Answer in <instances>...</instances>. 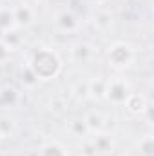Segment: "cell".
<instances>
[{"mask_svg":"<svg viewBox=\"0 0 154 156\" xmlns=\"http://www.w3.org/2000/svg\"><path fill=\"white\" fill-rule=\"evenodd\" d=\"M20 102V94L11 85L0 87V109H15Z\"/></svg>","mask_w":154,"mask_h":156,"instance_id":"9","label":"cell"},{"mask_svg":"<svg viewBox=\"0 0 154 156\" xmlns=\"http://www.w3.org/2000/svg\"><path fill=\"white\" fill-rule=\"evenodd\" d=\"M73 96L76 98V102H85V100H89V83H87V80L78 82L76 85L73 87Z\"/></svg>","mask_w":154,"mask_h":156,"instance_id":"21","label":"cell"},{"mask_svg":"<svg viewBox=\"0 0 154 156\" xmlns=\"http://www.w3.org/2000/svg\"><path fill=\"white\" fill-rule=\"evenodd\" d=\"M136 60V49L123 40H116L107 49V62L116 71H125L129 69Z\"/></svg>","mask_w":154,"mask_h":156,"instance_id":"2","label":"cell"},{"mask_svg":"<svg viewBox=\"0 0 154 156\" xmlns=\"http://www.w3.org/2000/svg\"><path fill=\"white\" fill-rule=\"evenodd\" d=\"M20 82H22V85L24 87H27V89H33V87H37L38 85V78L37 75L33 73V69L27 66V64H24L22 66V69H20Z\"/></svg>","mask_w":154,"mask_h":156,"instance_id":"16","label":"cell"},{"mask_svg":"<svg viewBox=\"0 0 154 156\" xmlns=\"http://www.w3.org/2000/svg\"><path fill=\"white\" fill-rule=\"evenodd\" d=\"M38 2H42V0H38Z\"/></svg>","mask_w":154,"mask_h":156,"instance_id":"25","label":"cell"},{"mask_svg":"<svg viewBox=\"0 0 154 156\" xmlns=\"http://www.w3.org/2000/svg\"><path fill=\"white\" fill-rule=\"evenodd\" d=\"M11 27H15L13 11H11V7H4V9H0V33L7 31Z\"/></svg>","mask_w":154,"mask_h":156,"instance_id":"20","label":"cell"},{"mask_svg":"<svg viewBox=\"0 0 154 156\" xmlns=\"http://www.w3.org/2000/svg\"><path fill=\"white\" fill-rule=\"evenodd\" d=\"M131 83L121 76H114L107 80V89H105V100L113 105H123L127 96L131 94Z\"/></svg>","mask_w":154,"mask_h":156,"instance_id":"3","label":"cell"},{"mask_svg":"<svg viewBox=\"0 0 154 156\" xmlns=\"http://www.w3.org/2000/svg\"><path fill=\"white\" fill-rule=\"evenodd\" d=\"M26 64L33 69V73L37 75L40 82H49V80L58 78V75L64 69L62 56L58 55V51L51 47H38L31 51Z\"/></svg>","mask_w":154,"mask_h":156,"instance_id":"1","label":"cell"},{"mask_svg":"<svg viewBox=\"0 0 154 156\" xmlns=\"http://www.w3.org/2000/svg\"><path fill=\"white\" fill-rule=\"evenodd\" d=\"M2 140H4V138H2V134H0V142H2Z\"/></svg>","mask_w":154,"mask_h":156,"instance_id":"24","label":"cell"},{"mask_svg":"<svg viewBox=\"0 0 154 156\" xmlns=\"http://www.w3.org/2000/svg\"><path fill=\"white\" fill-rule=\"evenodd\" d=\"M69 133H71L73 136L80 138V140H83V138L89 136V131H87V125H85L83 118H73V120L69 122Z\"/></svg>","mask_w":154,"mask_h":156,"instance_id":"17","label":"cell"},{"mask_svg":"<svg viewBox=\"0 0 154 156\" xmlns=\"http://www.w3.org/2000/svg\"><path fill=\"white\" fill-rule=\"evenodd\" d=\"M54 27L60 33H76L80 29V20L71 9H62L54 15Z\"/></svg>","mask_w":154,"mask_h":156,"instance_id":"6","label":"cell"},{"mask_svg":"<svg viewBox=\"0 0 154 156\" xmlns=\"http://www.w3.org/2000/svg\"><path fill=\"white\" fill-rule=\"evenodd\" d=\"M147 102H149L147 96H143L142 93H131L123 105H125L127 113H131L134 116H140V115H143V111L147 107Z\"/></svg>","mask_w":154,"mask_h":156,"instance_id":"8","label":"cell"},{"mask_svg":"<svg viewBox=\"0 0 154 156\" xmlns=\"http://www.w3.org/2000/svg\"><path fill=\"white\" fill-rule=\"evenodd\" d=\"M83 122L87 125L89 134H98V133L105 131V116L100 111H89L83 116Z\"/></svg>","mask_w":154,"mask_h":156,"instance_id":"10","label":"cell"},{"mask_svg":"<svg viewBox=\"0 0 154 156\" xmlns=\"http://www.w3.org/2000/svg\"><path fill=\"white\" fill-rule=\"evenodd\" d=\"M13 11V18H15V27L18 29H27L35 24V18H37V13L35 9L27 4V2H18L11 7Z\"/></svg>","mask_w":154,"mask_h":156,"instance_id":"4","label":"cell"},{"mask_svg":"<svg viewBox=\"0 0 154 156\" xmlns=\"http://www.w3.org/2000/svg\"><path fill=\"white\" fill-rule=\"evenodd\" d=\"M47 109H49L53 115L60 116V115H64V113L67 111V102H65V98H64V96H54V98H51V100H49Z\"/></svg>","mask_w":154,"mask_h":156,"instance_id":"19","label":"cell"},{"mask_svg":"<svg viewBox=\"0 0 154 156\" xmlns=\"http://www.w3.org/2000/svg\"><path fill=\"white\" fill-rule=\"evenodd\" d=\"M80 156H96V149L93 145V140L83 138L80 144Z\"/></svg>","mask_w":154,"mask_h":156,"instance_id":"22","label":"cell"},{"mask_svg":"<svg viewBox=\"0 0 154 156\" xmlns=\"http://www.w3.org/2000/svg\"><path fill=\"white\" fill-rule=\"evenodd\" d=\"M37 156H69L65 145L58 140H47L40 145V149L37 151Z\"/></svg>","mask_w":154,"mask_h":156,"instance_id":"11","label":"cell"},{"mask_svg":"<svg viewBox=\"0 0 154 156\" xmlns=\"http://www.w3.org/2000/svg\"><path fill=\"white\" fill-rule=\"evenodd\" d=\"M138 154L140 156H154V136L151 133L143 134L138 140Z\"/></svg>","mask_w":154,"mask_h":156,"instance_id":"15","label":"cell"},{"mask_svg":"<svg viewBox=\"0 0 154 156\" xmlns=\"http://www.w3.org/2000/svg\"><path fill=\"white\" fill-rule=\"evenodd\" d=\"M2 42L7 45V47H11L13 51H16L22 44H24V38H22V35H20V29L18 27H11V29H7V31H4L2 33Z\"/></svg>","mask_w":154,"mask_h":156,"instance_id":"14","label":"cell"},{"mask_svg":"<svg viewBox=\"0 0 154 156\" xmlns=\"http://www.w3.org/2000/svg\"><path fill=\"white\" fill-rule=\"evenodd\" d=\"M89 83V100L100 102L105 100V89H107V80L102 76H94L91 80H87Z\"/></svg>","mask_w":154,"mask_h":156,"instance_id":"12","label":"cell"},{"mask_svg":"<svg viewBox=\"0 0 154 156\" xmlns=\"http://www.w3.org/2000/svg\"><path fill=\"white\" fill-rule=\"evenodd\" d=\"M69 56L75 64H89L94 60L96 56V47L91 44V42H85V40H80L75 42L69 49Z\"/></svg>","mask_w":154,"mask_h":156,"instance_id":"5","label":"cell"},{"mask_svg":"<svg viewBox=\"0 0 154 156\" xmlns=\"http://www.w3.org/2000/svg\"><path fill=\"white\" fill-rule=\"evenodd\" d=\"M13 53H15V51H13L11 47H7V45H5V44L2 42V38H0V66H4V64H7Z\"/></svg>","mask_w":154,"mask_h":156,"instance_id":"23","label":"cell"},{"mask_svg":"<svg viewBox=\"0 0 154 156\" xmlns=\"http://www.w3.org/2000/svg\"><path fill=\"white\" fill-rule=\"evenodd\" d=\"M15 133H16V123H15V120L9 118V116L0 115V134H2V138H4V140L13 138Z\"/></svg>","mask_w":154,"mask_h":156,"instance_id":"18","label":"cell"},{"mask_svg":"<svg viewBox=\"0 0 154 156\" xmlns=\"http://www.w3.org/2000/svg\"><path fill=\"white\" fill-rule=\"evenodd\" d=\"M91 24H93V27H94L98 33L105 35V33H109V31L113 29V24H114V20H113V13L107 11V9H98V11L93 13V16H91Z\"/></svg>","mask_w":154,"mask_h":156,"instance_id":"7","label":"cell"},{"mask_svg":"<svg viewBox=\"0 0 154 156\" xmlns=\"http://www.w3.org/2000/svg\"><path fill=\"white\" fill-rule=\"evenodd\" d=\"M93 145H94L96 153H111V151L114 149V140H113L111 134H107L105 131H102V133L94 134Z\"/></svg>","mask_w":154,"mask_h":156,"instance_id":"13","label":"cell"}]
</instances>
